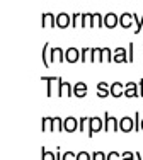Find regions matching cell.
<instances>
[{
	"label": "cell",
	"mask_w": 143,
	"mask_h": 160,
	"mask_svg": "<svg viewBox=\"0 0 143 160\" xmlns=\"http://www.w3.org/2000/svg\"><path fill=\"white\" fill-rule=\"evenodd\" d=\"M112 62L114 63H126L128 62V51L125 48H116L114 55H112Z\"/></svg>",
	"instance_id": "8fae6325"
},
{
	"label": "cell",
	"mask_w": 143,
	"mask_h": 160,
	"mask_svg": "<svg viewBox=\"0 0 143 160\" xmlns=\"http://www.w3.org/2000/svg\"><path fill=\"white\" fill-rule=\"evenodd\" d=\"M141 19H143V16H141Z\"/></svg>",
	"instance_id": "ab89813d"
},
{
	"label": "cell",
	"mask_w": 143,
	"mask_h": 160,
	"mask_svg": "<svg viewBox=\"0 0 143 160\" xmlns=\"http://www.w3.org/2000/svg\"><path fill=\"white\" fill-rule=\"evenodd\" d=\"M92 158V155H89L87 152H80V153H77V160H90Z\"/></svg>",
	"instance_id": "d6a6232c"
},
{
	"label": "cell",
	"mask_w": 143,
	"mask_h": 160,
	"mask_svg": "<svg viewBox=\"0 0 143 160\" xmlns=\"http://www.w3.org/2000/svg\"><path fill=\"white\" fill-rule=\"evenodd\" d=\"M92 63H102V48H92Z\"/></svg>",
	"instance_id": "7402d4cb"
},
{
	"label": "cell",
	"mask_w": 143,
	"mask_h": 160,
	"mask_svg": "<svg viewBox=\"0 0 143 160\" xmlns=\"http://www.w3.org/2000/svg\"><path fill=\"white\" fill-rule=\"evenodd\" d=\"M72 158H77V155L72 153V152H67V153L62 155V160H72Z\"/></svg>",
	"instance_id": "836d02e7"
},
{
	"label": "cell",
	"mask_w": 143,
	"mask_h": 160,
	"mask_svg": "<svg viewBox=\"0 0 143 160\" xmlns=\"http://www.w3.org/2000/svg\"><path fill=\"white\" fill-rule=\"evenodd\" d=\"M90 118H80L78 119V131H85V128H89Z\"/></svg>",
	"instance_id": "83f0119b"
},
{
	"label": "cell",
	"mask_w": 143,
	"mask_h": 160,
	"mask_svg": "<svg viewBox=\"0 0 143 160\" xmlns=\"http://www.w3.org/2000/svg\"><path fill=\"white\" fill-rule=\"evenodd\" d=\"M92 28H104V16H101L99 12L94 14V17H92Z\"/></svg>",
	"instance_id": "603a6c76"
},
{
	"label": "cell",
	"mask_w": 143,
	"mask_h": 160,
	"mask_svg": "<svg viewBox=\"0 0 143 160\" xmlns=\"http://www.w3.org/2000/svg\"><path fill=\"white\" fill-rule=\"evenodd\" d=\"M133 51H135V44L130 43V46H128V62H130V63H133V60H135Z\"/></svg>",
	"instance_id": "f1b7e54d"
},
{
	"label": "cell",
	"mask_w": 143,
	"mask_h": 160,
	"mask_svg": "<svg viewBox=\"0 0 143 160\" xmlns=\"http://www.w3.org/2000/svg\"><path fill=\"white\" fill-rule=\"evenodd\" d=\"M102 62L104 63H112V51L109 48H102Z\"/></svg>",
	"instance_id": "d4e9b609"
},
{
	"label": "cell",
	"mask_w": 143,
	"mask_h": 160,
	"mask_svg": "<svg viewBox=\"0 0 143 160\" xmlns=\"http://www.w3.org/2000/svg\"><path fill=\"white\" fill-rule=\"evenodd\" d=\"M73 96V87L70 82L60 80V87H58V97H72Z\"/></svg>",
	"instance_id": "5b68a950"
},
{
	"label": "cell",
	"mask_w": 143,
	"mask_h": 160,
	"mask_svg": "<svg viewBox=\"0 0 143 160\" xmlns=\"http://www.w3.org/2000/svg\"><path fill=\"white\" fill-rule=\"evenodd\" d=\"M65 58H67L68 63H77V62H80V51H78L77 48L72 46L65 51Z\"/></svg>",
	"instance_id": "4fadbf2b"
},
{
	"label": "cell",
	"mask_w": 143,
	"mask_h": 160,
	"mask_svg": "<svg viewBox=\"0 0 143 160\" xmlns=\"http://www.w3.org/2000/svg\"><path fill=\"white\" fill-rule=\"evenodd\" d=\"M119 129V121L116 118H112L109 112L104 114V131L111 133V131H118Z\"/></svg>",
	"instance_id": "7a4b0ae2"
},
{
	"label": "cell",
	"mask_w": 143,
	"mask_h": 160,
	"mask_svg": "<svg viewBox=\"0 0 143 160\" xmlns=\"http://www.w3.org/2000/svg\"><path fill=\"white\" fill-rule=\"evenodd\" d=\"M63 123H65V119H62V118H53V133L63 131Z\"/></svg>",
	"instance_id": "cb8c5ba5"
},
{
	"label": "cell",
	"mask_w": 143,
	"mask_h": 160,
	"mask_svg": "<svg viewBox=\"0 0 143 160\" xmlns=\"http://www.w3.org/2000/svg\"><path fill=\"white\" fill-rule=\"evenodd\" d=\"M135 131H141V121H140V112L135 114Z\"/></svg>",
	"instance_id": "4dcf8cb0"
},
{
	"label": "cell",
	"mask_w": 143,
	"mask_h": 160,
	"mask_svg": "<svg viewBox=\"0 0 143 160\" xmlns=\"http://www.w3.org/2000/svg\"><path fill=\"white\" fill-rule=\"evenodd\" d=\"M41 26L43 28H56V16L51 12H44L41 16Z\"/></svg>",
	"instance_id": "9c48e42d"
},
{
	"label": "cell",
	"mask_w": 143,
	"mask_h": 160,
	"mask_svg": "<svg viewBox=\"0 0 143 160\" xmlns=\"http://www.w3.org/2000/svg\"><path fill=\"white\" fill-rule=\"evenodd\" d=\"M92 160H107V155H104L102 152H94Z\"/></svg>",
	"instance_id": "1f68e13d"
},
{
	"label": "cell",
	"mask_w": 143,
	"mask_h": 160,
	"mask_svg": "<svg viewBox=\"0 0 143 160\" xmlns=\"http://www.w3.org/2000/svg\"><path fill=\"white\" fill-rule=\"evenodd\" d=\"M133 17H135V26H136V28L133 29L135 31V34H138L141 31V26H143V19L141 17H138V14L136 12H133Z\"/></svg>",
	"instance_id": "484cf974"
},
{
	"label": "cell",
	"mask_w": 143,
	"mask_h": 160,
	"mask_svg": "<svg viewBox=\"0 0 143 160\" xmlns=\"http://www.w3.org/2000/svg\"><path fill=\"white\" fill-rule=\"evenodd\" d=\"M101 129H104V119H101V118L94 116L90 118V123H89V136H94L96 133H99Z\"/></svg>",
	"instance_id": "3957f363"
},
{
	"label": "cell",
	"mask_w": 143,
	"mask_h": 160,
	"mask_svg": "<svg viewBox=\"0 0 143 160\" xmlns=\"http://www.w3.org/2000/svg\"><path fill=\"white\" fill-rule=\"evenodd\" d=\"M114 158H121V155L116 153V152H111V153H107V160H114Z\"/></svg>",
	"instance_id": "e575fe53"
},
{
	"label": "cell",
	"mask_w": 143,
	"mask_h": 160,
	"mask_svg": "<svg viewBox=\"0 0 143 160\" xmlns=\"http://www.w3.org/2000/svg\"><path fill=\"white\" fill-rule=\"evenodd\" d=\"M60 158H62V155H60V147H58L56 148V160H60Z\"/></svg>",
	"instance_id": "74e56055"
},
{
	"label": "cell",
	"mask_w": 143,
	"mask_h": 160,
	"mask_svg": "<svg viewBox=\"0 0 143 160\" xmlns=\"http://www.w3.org/2000/svg\"><path fill=\"white\" fill-rule=\"evenodd\" d=\"M43 80H46V96L51 97L55 94V89H56V94H58V87H60V77H44Z\"/></svg>",
	"instance_id": "6da1fadb"
},
{
	"label": "cell",
	"mask_w": 143,
	"mask_h": 160,
	"mask_svg": "<svg viewBox=\"0 0 143 160\" xmlns=\"http://www.w3.org/2000/svg\"><path fill=\"white\" fill-rule=\"evenodd\" d=\"M87 83H84V82H77L73 85V96L75 97H78V99H84L85 96H87Z\"/></svg>",
	"instance_id": "5bb4252c"
},
{
	"label": "cell",
	"mask_w": 143,
	"mask_h": 160,
	"mask_svg": "<svg viewBox=\"0 0 143 160\" xmlns=\"http://www.w3.org/2000/svg\"><path fill=\"white\" fill-rule=\"evenodd\" d=\"M80 62L82 63L92 62V48H82L80 49Z\"/></svg>",
	"instance_id": "ffe728a7"
},
{
	"label": "cell",
	"mask_w": 143,
	"mask_h": 160,
	"mask_svg": "<svg viewBox=\"0 0 143 160\" xmlns=\"http://www.w3.org/2000/svg\"><path fill=\"white\" fill-rule=\"evenodd\" d=\"M77 129H78V119H75L73 116L67 118L65 123H63V131H67V133H73V131H77Z\"/></svg>",
	"instance_id": "7c38bea8"
},
{
	"label": "cell",
	"mask_w": 143,
	"mask_h": 160,
	"mask_svg": "<svg viewBox=\"0 0 143 160\" xmlns=\"http://www.w3.org/2000/svg\"><path fill=\"white\" fill-rule=\"evenodd\" d=\"M138 90H140V96L143 97V80H140V82H138Z\"/></svg>",
	"instance_id": "8d00e7d4"
},
{
	"label": "cell",
	"mask_w": 143,
	"mask_h": 160,
	"mask_svg": "<svg viewBox=\"0 0 143 160\" xmlns=\"http://www.w3.org/2000/svg\"><path fill=\"white\" fill-rule=\"evenodd\" d=\"M72 26V16L67 12H60L56 16V28L60 29H65V28H70Z\"/></svg>",
	"instance_id": "52a82bcc"
},
{
	"label": "cell",
	"mask_w": 143,
	"mask_h": 160,
	"mask_svg": "<svg viewBox=\"0 0 143 160\" xmlns=\"http://www.w3.org/2000/svg\"><path fill=\"white\" fill-rule=\"evenodd\" d=\"M80 17H82V14L73 12V16H72V28H77V26H78V21H80Z\"/></svg>",
	"instance_id": "f546056e"
},
{
	"label": "cell",
	"mask_w": 143,
	"mask_h": 160,
	"mask_svg": "<svg viewBox=\"0 0 143 160\" xmlns=\"http://www.w3.org/2000/svg\"><path fill=\"white\" fill-rule=\"evenodd\" d=\"M41 131L46 133V131H53V118L50 116H44L41 119Z\"/></svg>",
	"instance_id": "d6986e66"
},
{
	"label": "cell",
	"mask_w": 143,
	"mask_h": 160,
	"mask_svg": "<svg viewBox=\"0 0 143 160\" xmlns=\"http://www.w3.org/2000/svg\"><path fill=\"white\" fill-rule=\"evenodd\" d=\"M92 17L94 14L90 12H84L80 17V28H92Z\"/></svg>",
	"instance_id": "44dd1931"
},
{
	"label": "cell",
	"mask_w": 143,
	"mask_h": 160,
	"mask_svg": "<svg viewBox=\"0 0 143 160\" xmlns=\"http://www.w3.org/2000/svg\"><path fill=\"white\" fill-rule=\"evenodd\" d=\"M121 158H135V153H131V152H125V153L121 155Z\"/></svg>",
	"instance_id": "d590c367"
},
{
	"label": "cell",
	"mask_w": 143,
	"mask_h": 160,
	"mask_svg": "<svg viewBox=\"0 0 143 160\" xmlns=\"http://www.w3.org/2000/svg\"><path fill=\"white\" fill-rule=\"evenodd\" d=\"M109 90H111V96L114 97V99H118V97L125 96V85H123L121 82H114V83H111Z\"/></svg>",
	"instance_id": "9a60e30c"
},
{
	"label": "cell",
	"mask_w": 143,
	"mask_h": 160,
	"mask_svg": "<svg viewBox=\"0 0 143 160\" xmlns=\"http://www.w3.org/2000/svg\"><path fill=\"white\" fill-rule=\"evenodd\" d=\"M41 158L43 160H56V153L46 152V148H41Z\"/></svg>",
	"instance_id": "4316f807"
},
{
	"label": "cell",
	"mask_w": 143,
	"mask_h": 160,
	"mask_svg": "<svg viewBox=\"0 0 143 160\" xmlns=\"http://www.w3.org/2000/svg\"><path fill=\"white\" fill-rule=\"evenodd\" d=\"M125 97H140V90H138V83L135 82H128L125 85Z\"/></svg>",
	"instance_id": "30bf717a"
},
{
	"label": "cell",
	"mask_w": 143,
	"mask_h": 160,
	"mask_svg": "<svg viewBox=\"0 0 143 160\" xmlns=\"http://www.w3.org/2000/svg\"><path fill=\"white\" fill-rule=\"evenodd\" d=\"M119 131L123 133H130V131H135V119L125 116L123 119H119Z\"/></svg>",
	"instance_id": "ba28073f"
},
{
	"label": "cell",
	"mask_w": 143,
	"mask_h": 160,
	"mask_svg": "<svg viewBox=\"0 0 143 160\" xmlns=\"http://www.w3.org/2000/svg\"><path fill=\"white\" fill-rule=\"evenodd\" d=\"M141 131H143V119H141Z\"/></svg>",
	"instance_id": "f35d334b"
},
{
	"label": "cell",
	"mask_w": 143,
	"mask_h": 160,
	"mask_svg": "<svg viewBox=\"0 0 143 160\" xmlns=\"http://www.w3.org/2000/svg\"><path fill=\"white\" fill-rule=\"evenodd\" d=\"M51 63H53V58H51V46H50V43H46L43 46V65L48 68Z\"/></svg>",
	"instance_id": "2e32d148"
},
{
	"label": "cell",
	"mask_w": 143,
	"mask_h": 160,
	"mask_svg": "<svg viewBox=\"0 0 143 160\" xmlns=\"http://www.w3.org/2000/svg\"><path fill=\"white\" fill-rule=\"evenodd\" d=\"M119 26L123 29H131L135 26V17H133V12H125L119 16Z\"/></svg>",
	"instance_id": "8992f818"
},
{
	"label": "cell",
	"mask_w": 143,
	"mask_h": 160,
	"mask_svg": "<svg viewBox=\"0 0 143 160\" xmlns=\"http://www.w3.org/2000/svg\"><path fill=\"white\" fill-rule=\"evenodd\" d=\"M51 58H53V63H62L65 62V51L62 48H51Z\"/></svg>",
	"instance_id": "e0dca14e"
},
{
	"label": "cell",
	"mask_w": 143,
	"mask_h": 160,
	"mask_svg": "<svg viewBox=\"0 0 143 160\" xmlns=\"http://www.w3.org/2000/svg\"><path fill=\"white\" fill-rule=\"evenodd\" d=\"M109 87L106 82H99L97 83V96H99V99H106L107 96H111V90H109Z\"/></svg>",
	"instance_id": "ac0fdd59"
},
{
	"label": "cell",
	"mask_w": 143,
	"mask_h": 160,
	"mask_svg": "<svg viewBox=\"0 0 143 160\" xmlns=\"http://www.w3.org/2000/svg\"><path fill=\"white\" fill-rule=\"evenodd\" d=\"M119 26V16L116 12H107L104 16V28L107 29H114Z\"/></svg>",
	"instance_id": "277c9868"
}]
</instances>
